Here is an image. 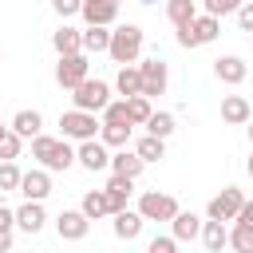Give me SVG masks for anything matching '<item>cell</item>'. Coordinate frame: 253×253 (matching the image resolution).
<instances>
[{
  "instance_id": "cell-1",
  "label": "cell",
  "mask_w": 253,
  "mask_h": 253,
  "mask_svg": "<svg viewBox=\"0 0 253 253\" xmlns=\"http://www.w3.org/2000/svg\"><path fill=\"white\" fill-rule=\"evenodd\" d=\"M32 158L43 170H67L75 166V146L67 138H51V134H36L32 138Z\"/></svg>"
},
{
  "instance_id": "cell-2",
  "label": "cell",
  "mask_w": 253,
  "mask_h": 253,
  "mask_svg": "<svg viewBox=\"0 0 253 253\" xmlns=\"http://www.w3.org/2000/svg\"><path fill=\"white\" fill-rule=\"evenodd\" d=\"M107 55L123 67V63H138L142 55V28L138 24H119L111 32V43H107Z\"/></svg>"
},
{
  "instance_id": "cell-3",
  "label": "cell",
  "mask_w": 253,
  "mask_h": 253,
  "mask_svg": "<svg viewBox=\"0 0 253 253\" xmlns=\"http://www.w3.org/2000/svg\"><path fill=\"white\" fill-rule=\"evenodd\" d=\"M59 138L67 142H87V138H99V119L91 111H63L59 115Z\"/></svg>"
},
{
  "instance_id": "cell-4",
  "label": "cell",
  "mask_w": 253,
  "mask_h": 253,
  "mask_svg": "<svg viewBox=\"0 0 253 253\" xmlns=\"http://www.w3.org/2000/svg\"><path fill=\"white\" fill-rule=\"evenodd\" d=\"M71 103H75V111H91V115H99V111L111 103V83L87 75L79 87H71Z\"/></svg>"
},
{
  "instance_id": "cell-5",
  "label": "cell",
  "mask_w": 253,
  "mask_h": 253,
  "mask_svg": "<svg viewBox=\"0 0 253 253\" xmlns=\"http://www.w3.org/2000/svg\"><path fill=\"white\" fill-rule=\"evenodd\" d=\"M87 51H75V55H59V63H55V83L63 87V91H71V87H79L83 79H87Z\"/></svg>"
},
{
  "instance_id": "cell-6",
  "label": "cell",
  "mask_w": 253,
  "mask_h": 253,
  "mask_svg": "<svg viewBox=\"0 0 253 253\" xmlns=\"http://www.w3.org/2000/svg\"><path fill=\"white\" fill-rule=\"evenodd\" d=\"M138 75H142V95L146 99H154V95H166V87H170V67L154 55V59H142L138 63Z\"/></svg>"
},
{
  "instance_id": "cell-7",
  "label": "cell",
  "mask_w": 253,
  "mask_h": 253,
  "mask_svg": "<svg viewBox=\"0 0 253 253\" xmlns=\"http://www.w3.org/2000/svg\"><path fill=\"white\" fill-rule=\"evenodd\" d=\"M138 213H142V221H170V217L178 213V202H174L170 194L146 190V194L138 198Z\"/></svg>"
},
{
  "instance_id": "cell-8",
  "label": "cell",
  "mask_w": 253,
  "mask_h": 253,
  "mask_svg": "<svg viewBox=\"0 0 253 253\" xmlns=\"http://www.w3.org/2000/svg\"><path fill=\"white\" fill-rule=\"evenodd\" d=\"M241 202H245V194H241L237 186H225L217 198H210L206 217H213V221H233V217H237V210H241Z\"/></svg>"
},
{
  "instance_id": "cell-9",
  "label": "cell",
  "mask_w": 253,
  "mask_h": 253,
  "mask_svg": "<svg viewBox=\"0 0 253 253\" xmlns=\"http://www.w3.org/2000/svg\"><path fill=\"white\" fill-rule=\"evenodd\" d=\"M75 162H79L83 170L95 174V170H107V166H111V150H107L99 138H87V142L75 146Z\"/></svg>"
},
{
  "instance_id": "cell-10",
  "label": "cell",
  "mask_w": 253,
  "mask_h": 253,
  "mask_svg": "<svg viewBox=\"0 0 253 253\" xmlns=\"http://www.w3.org/2000/svg\"><path fill=\"white\" fill-rule=\"evenodd\" d=\"M16 194H24V202H43L47 194H51V170H28V174H20V190Z\"/></svg>"
},
{
  "instance_id": "cell-11",
  "label": "cell",
  "mask_w": 253,
  "mask_h": 253,
  "mask_svg": "<svg viewBox=\"0 0 253 253\" xmlns=\"http://www.w3.org/2000/svg\"><path fill=\"white\" fill-rule=\"evenodd\" d=\"M87 229H91V221L83 217V210H59V217H55V233H59L63 241H83Z\"/></svg>"
},
{
  "instance_id": "cell-12",
  "label": "cell",
  "mask_w": 253,
  "mask_h": 253,
  "mask_svg": "<svg viewBox=\"0 0 253 253\" xmlns=\"http://www.w3.org/2000/svg\"><path fill=\"white\" fill-rule=\"evenodd\" d=\"M79 16H83L87 24H99V28H111V24L119 20V4H115V0H83V8H79Z\"/></svg>"
},
{
  "instance_id": "cell-13",
  "label": "cell",
  "mask_w": 253,
  "mask_h": 253,
  "mask_svg": "<svg viewBox=\"0 0 253 253\" xmlns=\"http://www.w3.org/2000/svg\"><path fill=\"white\" fill-rule=\"evenodd\" d=\"M213 75H217L221 83L237 87V83H245L249 67H245V59H241V55H217V59H213Z\"/></svg>"
},
{
  "instance_id": "cell-14",
  "label": "cell",
  "mask_w": 253,
  "mask_h": 253,
  "mask_svg": "<svg viewBox=\"0 0 253 253\" xmlns=\"http://www.w3.org/2000/svg\"><path fill=\"white\" fill-rule=\"evenodd\" d=\"M130 190H134V178H123V174H111V182L103 186V194H107V206H111V213H119V210H126V202H130Z\"/></svg>"
},
{
  "instance_id": "cell-15",
  "label": "cell",
  "mask_w": 253,
  "mask_h": 253,
  "mask_svg": "<svg viewBox=\"0 0 253 253\" xmlns=\"http://www.w3.org/2000/svg\"><path fill=\"white\" fill-rule=\"evenodd\" d=\"M198 233H202V217H198V213L178 210V213L170 217V237H174V241H194Z\"/></svg>"
},
{
  "instance_id": "cell-16",
  "label": "cell",
  "mask_w": 253,
  "mask_h": 253,
  "mask_svg": "<svg viewBox=\"0 0 253 253\" xmlns=\"http://www.w3.org/2000/svg\"><path fill=\"white\" fill-rule=\"evenodd\" d=\"M221 119H225L229 126H245V123L253 119L249 99H245V95H225V99H221Z\"/></svg>"
},
{
  "instance_id": "cell-17",
  "label": "cell",
  "mask_w": 253,
  "mask_h": 253,
  "mask_svg": "<svg viewBox=\"0 0 253 253\" xmlns=\"http://www.w3.org/2000/svg\"><path fill=\"white\" fill-rule=\"evenodd\" d=\"M43 221H47L43 202H24V206L16 210V229H24V233H40Z\"/></svg>"
},
{
  "instance_id": "cell-18",
  "label": "cell",
  "mask_w": 253,
  "mask_h": 253,
  "mask_svg": "<svg viewBox=\"0 0 253 253\" xmlns=\"http://www.w3.org/2000/svg\"><path fill=\"white\" fill-rule=\"evenodd\" d=\"M111 217H115V237H123V241H134V237L142 233V225H146V221H142V213H138V210H130V206H126V210H119V213H111Z\"/></svg>"
},
{
  "instance_id": "cell-19",
  "label": "cell",
  "mask_w": 253,
  "mask_h": 253,
  "mask_svg": "<svg viewBox=\"0 0 253 253\" xmlns=\"http://www.w3.org/2000/svg\"><path fill=\"white\" fill-rule=\"evenodd\" d=\"M142 166H146V162H142L134 150H126V146H123V150H115V154H111V166H107V170H111V174H123V178H138V174H142Z\"/></svg>"
},
{
  "instance_id": "cell-20",
  "label": "cell",
  "mask_w": 253,
  "mask_h": 253,
  "mask_svg": "<svg viewBox=\"0 0 253 253\" xmlns=\"http://www.w3.org/2000/svg\"><path fill=\"white\" fill-rule=\"evenodd\" d=\"M115 91H119L123 99L142 95V75H138V63H123V67H119V75H115Z\"/></svg>"
},
{
  "instance_id": "cell-21",
  "label": "cell",
  "mask_w": 253,
  "mask_h": 253,
  "mask_svg": "<svg viewBox=\"0 0 253 253\" xmlns=\"http://www.w3.org/2000/svg\"><path fill=\"white\" fill-rule=\"evenodd\" d=\"M202 241H206V249L210 253H221V249H229V229H225V221H202V233H198Z\"/></svg>"
},
{
  "instance_id": "cell-22",
  "label": "cell",
  "mask_w": 253,
  "mask_h": 253,
  "mask_svg": "<svg viewBox=\"0 0 253 253\" xmlns=\"http://www.w3.org/2000/svg\"><path fill=\"white\" fill-rule=\"evenodd\" d=\"M190 32H194L198 47H202V43H213V40H217V32H221V20H217V16H210V12H202V16H194V20H190Z\"/></svg>"
},
{
  "instance_id": "cell-23",
  "label": "cell",
  "mask_w": 253,
  "mask_h": 253,
  "mask_svg": "<svg viewBox=\"0 0 253 253\" xmlns=\"http://www.w3.org/2000/svg\"><path fill=\"white\" fill-rule=\"evenodd\" d=\"M51 47L59 51V55H75V51H83V32L79 28H59L55 36H51Z\"/></svg>"
},
{
  "instance_id": "cell-24",
  "label": "cell",
  "mask_w": 253,
  "mask_h": 253,
  "mask_svg": "<svg viewBox=\"0 0 253 253\" xmlns=\"http://www.w3.org/2000/svg\"><path fill=\"white\" fill-rule=\"evenodd\" d=\"M134 154L150 166V162H162L166 158V138H154V134H142L138 142H134Z\"/></svg>"
},
{
  "instance_id": "cell-25",
  "label": "cell",
  "mask_w": 253,
  "mask_h": 253,
  "mask_svg": "<svg viewBox=\"0 0 253 253\" xmlns=\"http://www.w3.org/2000/svg\"><path fill=\"white\" fill-rule=\"evenodd\" d=\"M79 210H83V217H87V221H99V217H107V213H111V206H107V194H103V190H87V194H83V202H79Z\"/></svg>"
},
{
  "instance_id": "cell-26",
  "label": "cell",
  "mask_w": 253,
  "mask_h": 253,
  "mask_svg": "<svg viewBox=\"0 0 253 253\" xmlns=\"http://www.w3.org/2000/svg\"><path fill=\"white\" fill-rule=\"evenodd\" d=\"M198 16V0H166V20L174 28H186Z\"/></svg>"
},
{
  "instance_id": "cell-27",
  "label": "cell",
  "mask_w": 253,
  "mask_h": 253,
  "mask_svg": "<svg viewBox=\"0 0 253 253\" xmlns=\"http://www.w3.org/2000/svg\"><path fill=\"white\" fill-rule=\"evenodd\" d=\"M40 126H43L40 111H16V115H12V130H16L20 138H36Z\"/></svg>"
},
{
  "instance_id": "cell-28",
  "label": "cell",
  "mask_w": 253,
  "mask_h": 253,
  "mask_svg": "<svg viewBox=\"0 0 253 253\" xmlns=\"http://www.w3.org/2000/svg\"><path fill=\"white\" fill-rule=\"evenodd\" d=\"M130 130H134V126H111V123H99V142H103L107 150H123V146L130 142Z\"/></svg>"
},
{
  "instance_id": "cell-29",
  "label": "cell",
  "mask_w": 253,
  "mask_h": 253,
  "mask_svg": "<svg viewBox=\"0 0 253 253\" xmlns=\"http://www.w3.org/2000/svg\"><path fill=\"white\" fill-rule=\"evenodd\" d=\"M150 115H154V107H150L146 95H130V99H126V119H130V126H146Z\"/></svg>"
},
{
  "instance_id": "cell-30",
  "label": "cell",
  "mask_w": 253,
  "mask_h": 253,
  "mask_svg": "<svg viewBox=\"0 0 253 253\" xmlns=\"http://www.w3.org/2000/svg\"><path fill=\"white\" fill-rule=\"evenodd\" d=\"M107 43H111V32L107 28H99V24H87L83 28V51H107Z\"/></svg>"
},
{
  "instance_id": "cell-31",
  "label": "cell",
  "mask_w": 253,
  "mask_h": 253,
  "mask_svg": "<svg viewBox=\"0 0 253 253\" xmlns=\"http://www.w3.org/2000/svg\"><path fill=\"white\" fill-rule=\"evenodd\" d=\"M146 134H154V138H170V134H174V115H170V111H154V115L146 119Z\"/></svg>"
},
{
  "instance_id": "cell-32",
  "label": "cell",
  "mask_w": 253,
  "mask_h": 253,
  "mask_svg": "<svg viewBox=\"0 0 253 253\" xmlns=\"http://www.w3.org/2000/svg\"><path fill=\"white\" fill-rule=\"evenodd\" d=\"M99 115H103L99 123H111V126H130V119H126V99H111Z\"/></svg>"
},
{
  "instance_id": "cell-33",
  "label": "cell",
  "mask_w": 253,
  "mask_h": 253,
  "mask_svg": "<svg viewBox=\"0 0 253 253\" xmlns=\"http://www.w3.org/2000/svg\"><path fill=\"white\" fill-rule=\"evenodd\" d=\"M20 146H24V138L8 126V130L0 134V162H16V158H20Z\"/></svg>"
},
{
  "instance_id": "cell-34",
  "label": "cell",
  "mask_w": 253,
  "mask_h": 253,
  "mask_svg": "<svg viewBox=\"0 0 253 253\" xmlns=\"http://www.w3.org/2000/svg\"><path fill=\"white\" fill-rule=\"evenodd\" d=\"M229 249H233V253H253V229L233 221V229H229Z\"/></svg>"
},
{
  "instance_id": "cell-35",
  "label": "cell",
  "mask_w": 253,
  "mask_h": 253,
  "mask_svg": "<svg viewBox=\"0 0 253 253\" xmlns=\"http://www.w3.org/2000/svg\"><path fill=\"white\" fill-rule=\"evenodd\" d=\"M20 166L16 162H0V194H12V190H20Z\"/></svg>"
},
{
  "instance_id": "cell-36",
  "label": "cell",
  "mask_w": 253,
  "mask_h": 253,
  "mask_svg": "<svg viewBox=\"0 0 253 253\" xmlns=\"http://www.w3.org/2000/svg\"><path fill=\"white\" fill-rule=\"evenodd\" d=\"M241 4H245V0H202V8H206L210 16H217V20H221V16H233Z\"/></svg>"
},
{
  "instance_id": "cell-37",
  "label": "cell",
  "mask_w": 253,
  "mask_h": 253,
  "mask_svg": "<svg viewBox=\"0 0 253 253\" xmlns=\"http://www.w3.org/2000/svg\"><path fill=\"white\" fill-rule=\"evenodd\" d=\"M146 253H178V241L158 233V237H150V241H146Z\"/></svg>"
},
{
  "instance_id": "cell-38",
  "label": "cell",
  "mask_w": 253,
  "mask_h": 253,
  "mask_svg": "<svg viewBox=\"0 0 253 253\" xmlns=\"http://www.w3.org/2000/svg\"><path fill=\"white\" fill-rule=\"evenodd\" d=\"M233 16H237V24H241V32H253V0H245V4H241V8L233 12Z\"/></svg>"
},
{
  "instance_id": "cell-39",
  "label": "cell",
  "mask_w": 253,
  "mask_h": 253,
  "mask_svg": "<svg viewBox=\"0 0 253 253\" xmlns=\"http://www.w3.org/2000/svg\"><path fill=\"white\" fill-rule=\"evenodd\" d=\"M51 8L67 20V16H79V8H83V0H51Z\"/></svg>"
},
{
  "instance_id": "cell-40",
  "label": "cell",
  "mask_w": 253,
  "mask_h": 253,
  "mask_svg": "<svg viewBox=\"0 0 253 253\" xmlns=\"http://www.w3.org/2000/svg\"><path fill=\"white\" fill-rule=\"evenodd\" d=\"M233 221H237V225H249V229H253V202H249V198L241 202V210H237V217H233Z\"/></svg>"
},
{
  "instance_id": "cell-41",
  "label": "cell",
  "mask_w": 253,
  "mask_h": 253,
  "mask_svg": "<svg viewBox=\"0 0 253 253\" xmlns=\"http://www.w3.org/2000/svg\"><path fill=\"white\" fill-rule=\"evenodd\" d=\"M0 229H16V210H8L0 202Z\"/></svg>"
},
{
  "instance_id": "cell-42",
  "label": "cell",
  "mask_w": 253,
  "mask_h": 253,
  "mask_svg": "<svg viewBox=\"0 0 253 253\" xmlns=\"http://www.w3.org/2000/svg\"><path fill=\"white\" fill-rule=\"evenodd\" d=\"M178 43H182V47H198V40H194L190 24H186V28H178Z\"/></svg>"
},
{
  "instance_id": "cell-43",
  "label": "cell",
  "mask_w": 253,
  "mask_h": 253,
  "mask_svg": "<svg viewBox=\"0 0 253 253\" xmlns=\"http://www.w3.org/2000/svg\"><path fill=\"white\" fill-rule=\"evenodd\" d=\"M0 253H12V229H0Z\"/></svg>"
},
{
  "instance_id": "cell-44",
  "label": "cell",
  "mask_w": 253,
  "mask_h": 253,
  "mask_svg": "<svg viewBox=\"0 0 253 253\" xmlns=\"http://www.w3.org/2000/svg\"><path fill=\"white\" fill-rule=\"evenodd\" d=\"M245 170H249V178H253V154H249V162H245Z\"/></svg>"
},
{
  "instance_id": "cell-45",
  "label": "cell",
  "mask_w": 253,
  "mask_h": 253,
  "mask_svg": "<svg viewBox=\"0 0 253 253\" xmlns=\"http://www.w3.org/2000/svg\"><path fill=\"white\" fill-rule=\"evenodd\" d=\"M245 126H249V142H253V119H249V123H245Z\"/></svg>"
},
{
  "instance_id": "cell-46",
  "label": "cell",
  "mask_w": 253,
  "mask_h": 253,
  "mask_svg": "<svg viewBox=\"0 0 253 253\" xmlns=\"http://www.w3.org/2000/svg\"><path fill=\"white\" fill-rule=\"evenodd\" d=\"M4 130H8V126H4V123H0V134H4Z\"/></svg>"
},
{
  "instance_id": "cell-47",
  "label": "cell",
  "mask_w": 253,
  "mask_h": 253,
  "mask_svg": "<svg viewBox=\"0 0 253 253\" xmlns=\"http://www.w3.org/2000/svg\"><path fill=\"white\" fill-rule=\"evenodd\" d=\"M138 4H154V0H138Z\"/></svg>"
},
{
  "instance_id": "cell-48",
  "label": "cell",
  "mask_w": 253,
  "mask_h": 253,
  "mask_svg": "<svg viewBox=\"0 0 253 253\" xmlns=\"http://www.w3.org/2000/svg\"><path fill=\"white\" fill-rule=\"evenodd\" d=\"M115 4H123V0H115Z\"/></svg>"
},
{
  "instance_id": "cell-49",
  "label": "cell",
  "mask_w": 253,
  "mask_h": 253,
  "mask_svg": "<svg viewBox=\"0 0 253 253\" xmlns=\"http://www.w3.org/2000/svg\"><path fill=\"white\" fill-rule=\"evenodd\" d=\"M249 40H253V32H249Z\"/></svg>"
},
{
  "instance_id": "cell-50",
  "label": "cell",
  "mask_w": 253,
  "mask_h": 253,
  "mask_svg": "<svg viewBox=\"0 0 253 253\" xmlns=\"http://www.w3.org/2000/svg\"><path fill=\"white\" fill-rule=\"evenodd\" d=\"M221 253H229V249H221Z\"/></svg>"
}]
</instances>
